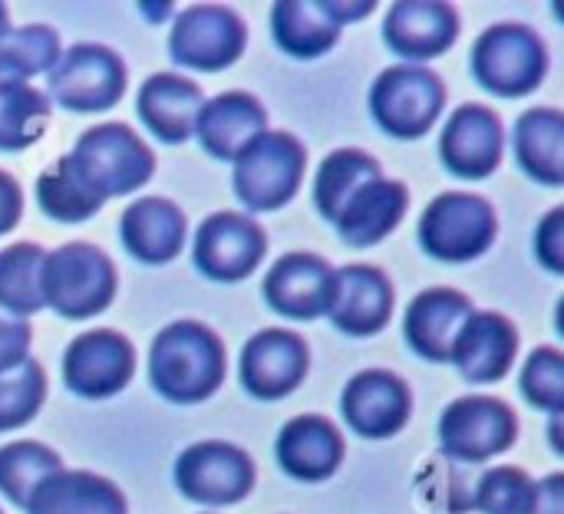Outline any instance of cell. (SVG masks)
<instances>
[{"mask_svg": "<svg viewBox=\"0 0 564 514\" xmlns=\"http://www.w3.org/2000/svg\"><path fill=\"white\" fill-rule=\"evenodd\" d=\"M225 343L198 320L169 324L149 350V380L169 403H205L225 383Z\"/></svg>", "mask_w": 564, "mask_h": 514, "instance_id": "obj_1", "label": "cell"}, {"mask_svg": "<svg viewBox=\"0 0 564 514\" xmlns=\"http://www.w3.org/2000/svg\"><path fill=\"white\" fill-rule=\"evenodd\" d=\"M66 158L99 201L139 192L155 172L152 149L126 122H99L86 129Z\"/></svg>", "mask_w": 564, "mask_h": 514, "instance_id": "obj_2", "label": "cell"}, {"mask_svg": "<svg viewBox=\"0 0 564 514\" xmlns=\"http://www.w3.org/2000/svg\"><path fill=\"white\" fill-rule=\"evenodd\" d=\"M116 267L109 254L86 241H69L43 258V304L66 320H89L116 297Z\"/></svg>", "mask_w": 564, "mask_h": 514, "instance_id": "obj_3", "label": "cell"}, {"mask_svg": "<svg viewBox=\"0 0 564 514\" xmlns=\"http://www.w3.org/2000/svg\"><path fill=\"white\" fill-rule=\"evenodd\" d=\"M549 73L545 40L525 23H496L473 46L476 83L502 99L529 96Z\"/></svg>", "mask_w": 564, "mask_h": 514, "instance_id": "obj_4", "label": "cell"}, {"mask_svg": "<svg viewBox=\"0 0 564 514\" xmlns=\"http://www.w3.org/2000/svg\"><path fill=\"white\" fill-rule=\"evenodd\" d=\"M307 168V149L291 132H264L235 158V195L248 211H278L297 192Z\"/></svg>", "mask_w": 564, "mask_h": 514, "instance_id": "obj_5", "label": "cell"}, {"mask_svg": "<svg viewBox=\"0 0 564 514\" xmlns=\"http://www.w3.org/2000/svg\"><path fill=\"white\" fill-rule=\"evenodd\" d=\"M446 109V86L426 66H390L370 86V112L393 139H423Z\"/></svg>", "mask_w": 564, "mask_h": 514, "instance_id": "obj_6", "label": "cell"}, {"mask_svg": "<svg viewBox=\"0 0 564 514\" xmlns=\"http://www.w3.org/2000/svg\"><path fill=\"white\" fill-rule=\"evenodd\" d=\"M129 73L116 50L102 43H73L46 73V99L69 112H106L126 92Z\"/></svg>", "mask_w": 564, "mask_h": 514, "instance_id": "obj_7", "label": "cell"}, {"mask_svg": "<svg viewBox=\"0 0 564 514\" xmlns=\"http://www.w3.org/2000/svg\"><path fill=\"white\" fill-rule=\"evenodd\" d=\"M499 221L496 208L466 192H446L440 195L420 218V244L436 261L466 264L482 258L496 241Z\"/></svg>", "mask_w": 564, "mask_h": 514, "instance_id": "obj_8", "label": "cell"}, {"mask_svg": "<svg viewBox=\"0 0 564 514\" xmlns=\"http://www.w3.org/2000/svg\"><path fill=\"white\" fill-rule=\"evenodd\" d=\"M519 439V416L496 396H463L440 419V446L463 466L489 462L509 452Z\"/></svg>", "mask_w": 564, "mask_h": 514, "instance_id": "obj_9", "label": "cell"}, {"mask_svg": "<svg viewBox=\"0 0 564 514\" xmlns=\"http://www.w3.org/2000/svg\"><path fill=\"white\" fill-rule=\"evenodd\" d=\"M248 46V26L245 20L221 3H195L182 17H175V26L169 33V56L185 69L218 73L241 59Z\"/></svg>", "mask_w": 564, "mask_h": 514, "instance_id": "obj_10", "label": "cell"}, {"mask_svg": "<svg viewBox=\"0 0 564 514\" xmlns=\"http://www.w3.org/2000/svg\"><path fill=\"white\" fill-rule=\"evenodd\" d=\"M175 489L198 505H238L254 489V462L231 442H195L175 462Z\"/></svg>", "mask_w": 564, "mask_h": 514, "instance_id": "obj_11", "label": "cell"}, {"mask_svg": "<svg viewBox=\"0 0 564 514\" xmlns=\"http://www.w3.org/2000/svg\"><path fill=\"white\" fill-rule=\"evenodd\" d=\"M268 254V234L258 221L238 211H218L205 218L195 231L192 261L208 281L235 284L258 271Z\"/></svg>", "mask_w": 564, "mask_h": 514, "instance_id": "obj_12", "label": "cell"}, {"mask_svg": "<svg viewBox=\"0 0 564 514\" xmlns=\"http://www.w3.org/2000/svg\"><path fill=\"white\" fill-rule=\"evenodd\" d=\"M135 373V350L116 330L79 333L63 353V383L83 400H109L129 386Z\"/></svg>", "mask_w": 564, "mask_h": 514, "instance_id": "obj_13", "label": "cell"}, {"mask_svg": "<svg viewBox=\"0 0 564 514\" xmlns=\"http://www.w3.org/2000/svg\"><path fill=\"white\" fill-rule=\"evenodd\" d=\"M340 413L360 439H393L410 423L413 393L390 370H364L347 383Z\"/></svg>", "mask_w": 564, "mask_h": 514, "instance_id": "obj_14", "label": "cell"}, {"mask_svg": "<svg viewBox=\"0 0 564 514\" xmlns=\"http://www.w3.org/2000/svg\"><path fill=\"white\" fill-rule=\"evenodd\" d=\"M311 367L307 343L291 330H261L241 350V386L264 403L291 396Z\"/></svg>", "mask_w": 564, "mask_h": 514, "instance_id": "obj_15", "label": "cell"}, {"mask_svg": "<svg viewBox=\"0 0 564 514\" xmlns=\"http://www.w3.org/2000/svg\"><path fill=\"white\" fill-rule=\"evenodd\" d=\"M459 10L446 0H400L383 20V43L410 66L443 56L459 40Z\"/></svg>", "mask_w": 564, "mask_h": 514, "instance_id": "obj_16", "label": "cell"}, {"mask_svg": "<svg viewBox=\"0 0 564 514\" xmlns=\"http://www.w3.org/2000/svg\"><path fill=\"white\" fill-rule=\"evenodd\" d=\"M506 149L502 119L479 102L459 106L440 135V158L459 178H489Z\"/></svg>", "mask_w": 564, "mask_h": 514, "instance_id": "obj_17", "label": "cell"}, {"mask_svg": "<svg viewBox=\"0 0 564 514\" xmlns=\"http://www.w3.org/2000/svg\"><path fill=\"white\" fill-rule=\"evenodd\" d=\"M327 317L340 333L373 337L393 317V284L380 267L347 264L334 271V294L327 304Z\"/></svg>", "mask_w": 564, "mask_h": 514, "instance_id": "obj_18", "label": "cell"}, {"mask_svg": "<svg viewBox=\"0 0 564 514\" xmlns=\"http://www.w3.org/2000/svg\"><path fill=\"white\" fill-rule=\"evenodd\" d=\"M519 357V330L509 317L492 310H473V317L463 324L449 363L459 367L466 383L489 386L509 376L512 363Z\"/></svg>", "mask_w": 564, "mask_h": 514, "instance_id": "obj_19", "label": "cell"}, {"mask_svg": "<svg viewBox=\"0 0 564 514\" xmlns=\"http://www.w3.org/2000/svg\"><path fill=\"white\" fill-rule=\"evenodd\" d=\"M334 294V267L317 254H284L264 277V300L288 320H317Z\"/></svg>", "mask_w": 564, "mask_h": 514, "instance_id": "obj_20", "label": "cell"}, {"mask_svg": "<svg viewBox=\"0 0 564 514\" xmlns=\"http://www.w3.org/2000/svg\"><path fill=\"white\" fill-rule=\"evenodd\" d=\"M473 300L453 287H430L406 307L403 337L410 350L430 363H449L463 324L473 317Z\"/></svg>", "mask_w": 564, "mask_h": 514, "instance_id": "obj_21", "label": "cell"}, {"mask_svg": "<svg viewBox=\"0 0 564 514\" xmlns=\"http://www.w3.org/2000/svg\"><path fill=\"white\" fill-rule=\"evenodd\" d=\"M202 106H205L202 86L182 73L149 76L139 89V99H135L139 119L165 145H178V142L195 135V122H198Z\"/></svg>", "mask_w": 564, "mask_h": 514, "instance_id": "obj_22", "label": "cell"}, {"mask_svg": "<svg viewBox=\"0 0 564 514\" xmlns=\"http://www.w3.org/2000/svg\"><path fill=\"white\" fill-rule=\"evenodd\" d=\"M268 132V112L251 92H221L198 112L195 135L212 158L235 162L258 135Z\"/></svg>", "mask_w": 564, "mask_h": 514, "instance_id": "obj_23", "label": "cell"}, {"mask_svg": "<svg viewBox=\"0 0 564 514\" xmlns=\"http://www.w3.org/2000/svg\"><path fill=\"white\" fill-rule=\"evenodd\" d=\"M278 466L297 482H324L344 462V436L324 416L291 419L274 442Z\"/></svg>", "mask_w": 564, "mask_h": 514, "instance_id": "obj_24", "label": "cell"}, {"mask_svg": "<svg viewBox=\"0 0 564 514\" xmlns=\"http://www.w3.org/2000/svg\"><path fill=\"white\" fill-rule=\"evenodd\" d=\"M122 248L142 264H169L188 234L185 215L169 198H142L122 211L119 221Z\"/></svg>", "mask_w": 564, "mask_h": 514, "instance_id": "obj_25", "label": "cell"}, {"mask_svg": "<svg viewBox=\"0 0 564 514\" xmlns=\"http://www.w3.org/2000/svg\"><path fill=\"white\" fill-rule=\"evenodd\" d=\"M26 514H126V499L116 482L96 472L59 469L46 475L30 502Z\"/></svg>", "mask_w": 564, "mask_h": 514, "instance_id": "obj_26", "label": "cell"}, {"mask_svg": "<svg viewBox=\"0 0 564 514\" xmlns=\"http://www.w3.org/2000/svg\"><path fill=\"white\" fill-rule=\"evenodd\" d=\"M410 205V192L403 182L393 178H377L370 185H364L347 208L340 211V218L334 221L337 234L344 238V244L350 248H370L380 244L406 215Z\"/></svg>", "mask_w": 564, "mask_h": 514, "instance_id": "obj_27", "label": "cell"}, {"mask_svg": "<svg viewBox=\"0 0 564 514\" xmlns=\"http://www.w3.org/2000/svg\"><path fill=\"white\" fill-rule=\"evenodd\" d=\"M512 149L522 172L542 185H564V116L558 109H529L512 129Z\"/></svg>", "mask_w": 564, "mask_h": 514, "instance_id": "obj_28", "label": "cell"}, {"mask_svg": "<svg viewBox=\"0 0 564 514\" xmlns=\"http://www.w3.org/2000/svg\"><path fill=\"white\" fill-rule=\"evenodd\" d=\"M274 43L294 59H317L340 40V23L317 0H278L271 7Z\"/></svg>", "mask_w": 564, "mask_h": 514, "instance_id": "obj_29", "label": "cell"}, {"mask_svg": "<svg viewBox=\"0 0 564 514\" xmlns=\"http://www.w3.org/2000/svg\"><path fill=\"white\" fill-rule=\"evenodd\" d=\"M383 178V168L373 155L360 152V149H337L330 152L321 168H317V182H314V205L321 211V218H327L330 225L340 218V211L347 208V201L370 182Z\"/></svg>", "mask_w": 564, "mask_h": 514, "instance_id": "obj_30", "label": "cell"}, {"mask_svg": "<svg viewBox=\"0 0 564 514\" xmlns=\"http://www.w3.org/2000/svg\"><path fill=\"white\" fill-rule=\"evenodd\" d=\"M63 53L59 33L46 23L10 26L0 36V86L26 83L40 73H50Z\"/></svg>", "mask_w": 564, "mask_h": 514, "instance_id": "obj_31", "label": "cell"}, {"mask_svg": "<svg viewBox=\"0 0 564 514\" xmlns=\"http://www.w3.org/2000/svg\"><path fill=\"white\" fill-rule=\"evenodd\" d=\"M43 258L40 244L20 241L0 251V310L13 317L40 314L43 304Z\"/></svg>", "mask_w": 564, "mask_h": 514, "instance_id": "obj_32", "label": "cell"}, {"mask_svg": "<svg viewBox=\"0 0 564 514\" xmlns=\"http://www.w3.org/2000/svg\"><path fill=\"white\" fill-rule=\"evenodd\" d=\"M50 125V99L30 83L0 86V152H23L43 139Z\"/></svg>", "mask_w": 564, "mask_h": 514, "instance_id": "obj_33", "label": "cell"}, {"mask_svg": "<svg viewBox=\"0 0 564 514\" xmlns=\"http://www.w3.org/2000/svg\"><path fill=\"white\" fill-rule=\"evenodd\" d=\"M36 201H40V211L59 225H79V221H89L102 201L96 195H89V188L79 182V175L73 172L69 158H56L40 178H36Z\"/></svg>", "mask_w": 564, "mask_h": 514, "instance_id": "obj_34", "label": "cell"}, {"mask_svg": "<svg viewBox=\"0 0 564 514\" xmlns=\"http://www.w3.org/2000/svg\"><path fill=\"white\" fill-rule=\"evenodd\" d=\"M59 469L63 462L53 449L40 442H10L0 449V492L10 505L26 508L33 489Z\"/></svg>", "mask_w": 564, "mask_h": 514, "instance_id": "obj_35", "label": "cell"}, {"mask_svg": "<svg viewBox=\"0 0 564 514\" xmlns=\"http://www.w3.org/2000/svg\"><path fill=\"white\" fill-rule=\"evenodd\" d=\"M46 400V373L36 360L0 373V433L26 426Z\"/></svg>", "mask_w": 564, "mask_h": 514, "instance_id": "obj_36", "label": "cell"}, {"mask_svg": "<svg viewBox=\"0 0 564 514\" xmlns=\"http://www.w3.org/2000/svg\"><path fill=\"white\" fill-rule=\"evenodd\" d=\"M532 502H535L532 475L512 466H499L479 479L473 508L482 514H529Z\"/></svg>", "mask_w": 564, "mask_h": 514, "instance_id": "obj_37", "label": "cell"}, {"mask_svg": "<svg viewBox=\"0 0 564 514\" xmlns=\"http://www.w3.org/2000/svg\"><path fill=\"white\" fill-rule=\"evenodd\" d=\"M519 386L525 393V400L552 416L564 413V357L555 347H539L519 376Z\"/></svg>", "mask_w": 564, "mask_h": 514, "instance_id": "obj_38", "label": "cell"}, {"mask_svg": "<svg viewBox=\"0 0 564 514\" xmlns=\"http://www.w3.org/2000/svg\"><path fill=\"white\" fill-rule=\"evenodd\" d=\"M30 343H33L30 320L0 310V373L17 370L23 360H30Z\"/></svg>", "mask_w": 564, "mask_h": 514, "instance_id": "obj_39", "label": "cell"}, {"mask_svg": "<svg viewBox=\"0 0 564 514\" xmlns=\"http://www.w3.org/2000/svg\"><path fill=\"white\" fill-rule=\"evenodd\" d=\"M535 251H539V261L552 274H564V208H555L545 215V221L539 225V234H535Z\"/></svg>", "mask_w": 564, "mask_h": 514, "instance_id": "obj_40", "label": "cell"}, {"mask_svg": "<svg viewBox=\"0 0 564 514\" xmlns=\"http://www.w3.org/2000/svg\"><path fill=\"white\" fill-rule=\"evenodd\" d=\"M20 215H23V192H20L17 178L0 172V234L17 228Z\"/></svg>", "mask_w": 564, "mask_h": 514, "instance_id": "obj_41", "label": "cell"}, {"mask_svg": "<svg viewBox=\"0 0 564 514\" xmlns=\"http://www.w3.org/2000/svg\"><path fill=\"white\" fill-rule=\"evenodd\" d=\"M529 514H564V475L555 472L535 485V502Z\"/></svg>", "mask_w": 564, "mask_h": 514, "instance_id": "obj_42", "label": "cell"}, {"mask_svg": "<svg viewBox=\"0 0 564 514\" xmlns=\"http://www.w3.org/2000/svg\"><path fill=\"white\" fill-rule=\"evenodd\" d=\"M324 7H327V13L344 26V23H350V20H364L370 10H373V3H337V0H324Z\"/></svg>", "mask_w": 564, "mask_h": 514, "instance_id": "obj_43", "label": "cell"}, {"mask_svg": "<svg viewBox=\"0 0 564 514\" xmlns=\"http://www.w3.org/2000/svg\"><path fill=\"white\" fill-rule=\"evenodd\" d=\"M7 30H10V13H7V7L0 3V36H3Z\"/></svg>", "mask_w": 564, "mask_h": 514, "instance_id": "obj_44", "label": "cell"}, {"mask_svg": "<svg viewBox=\"0 0 564 514\" xmlns=\"http://www.w3.org/2000/svg\"><path fill=\"white\" fill-rule=\"evenodd\" d=\"M0 514H3V512H0Z\"/></svg>", "mask_w": 564, "mask_h": 514, "instance_id": "obj_45", "label": "cell"}]
</instances>
